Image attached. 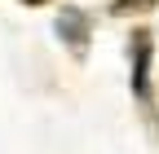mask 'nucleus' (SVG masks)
Wrapping results in <instances>:
<instances>
[{
  "mask_svg": "<svg viewBox=\"0 0 159 154\" xmlns=\"http://www.w3.org/2000/svg\"><path fill=\"white\" fill-rule=\"evenodd\" d=\"M57 31H62L66 40H75V44H84V18H80V13H66L62 22H57Z\"/></svg>",
  "mask_w": 159,
  "mask_h": 154,
  "instance_id": "f257e3e1",
  "label": "nucleus"
},
{
  "mask_svg": "<svg viewBox=\"0 0 159 154\" xmlns=\"http://www.w3.org/2000/svg\"><path fill=\"white\" fill-rule=\"evenodd\" d=\"M142 5H155V0H115V13H128V9H142Z\"/></svg>",
  "mask_w": 159,
  "mask_h": 154,
  "instance_id": "f03ea898",
  "label": "nucleus"
},
{
  "mask_svg": "<svg viewBox=\"0 0 159 154\" xmlns=\"http://www.w3.org/2000/svg\"><path fill=\"white\" fill-rule=\"evenodd\" d=\"M27 5H44V0H27Z\"/></svg>",
  "mask_w": 159,
  "mask_h": 154,
  "instance_id": "7ed1b4c3",
  "label": "nucleus"
}]
</instances>
